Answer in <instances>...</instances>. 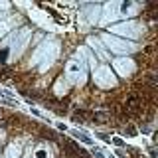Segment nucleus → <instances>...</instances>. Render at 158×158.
Here are the masks:
<instances>
[{"mask_svg": "<svg viewBox=\"0 0 158 158\" xmlns=\"http://www.w3.org/2000/svg\"><path fill=\"white\" fill-rule=\"evenodd\" d=\"M101 40L107 44V48L115 53H131V52H136V44L132 42H127V40H118L111 34H101Z\"/></svg>", "mask_w": 158, "mask_h": 158, "instance_id": "obj_4", "label": "nucleus"}, {"mask_svg": "<svg viewBox=\"0 0 158 158\" xmlns=\"http://www.w3.org/2000/svg\"><path fill=\"white\" fill-rule=\"evenodd\" d=\"M118 14H121V2H109V4H105V8H103V16H101L103 20L101 22L109 24V22H113V20H117Z\"/></svg>", "mask_w": 158, "mask_h": 158, "instance_id": "obj_7", "label": "nucleus"}, {"mask_svg": "<svg viewBox=\"0 0 158 158\" xmlns=\"http://www.w3.org/2000/svg\"><path fill=\"white\" fill-rule=\"evenodd\" d=\"M115 69L118 73H121L123 77H128V75H132V71H135V61L132 59H128V57H118V59H115Z\"/></svg>", "mask_w": 158, "mask_h": 158, "instance_id": "obj_8", "label": "nucleus"}, {"mask_svg": "<svg viewBox=\"0 0 158 158\" xmlns=\"http://www.w3.org/2000/svg\"><path fill=\"white\" fill-rule=\"evenodd\" d=\"M18 152H20V148L16 144H10L6 148V154H4V158H18Z\"/></svg>", "mask_w": 158, "mask_h": 158, "instance_id": "obj_11", "label": "nucleus"}, {"mask_svg": "<svg viewBox=\"0 0 158 158\" xmlns=\"http://www.w3.org/2000/svg\"><path fill=\"white\" fill-rule=\"evenodd\" d=\"M65 79L67 83H73V85H81V83H85L87 79V63L83 61V59L79 57H73L67 61L65 65Z\"/></svg>", "mask_w": 158, "mask_h": 158, "instance_id": "obj_3", "label": "nucleus"}, {"mask_svg": "<svg viewBox=\"0 0 158 158\" xmlns=\"http://www.w3.org/2000/svg\"><path fill=\"white\" fill-rule=\"evenodd\" d=\"M30 40H32V30L22 28V30H18V32L10 34V38L4 42L2 48L8 49V53H10V57H12V59H16V57H20L24 53V49H26Z\"/></svg>", "mask_w": 158, "mask_h": 158, "instance_id": "obj_2", "label": "nucleus"}, {"mask_svg": "<svg viewBox=\"0 0 158 158\" xmlns=\"http://www.w3.org/2000/svg\"><path fill=\"white\" fill-rule=\"evenodd\" d=\"M59 56V46L53 40H46L44 44H40L38 49L32 53L30 59V65H40V71H46L48 67L53 65V61Z\"/></svg>", "mask_w": 158, "mask_h": 158, "instance_id": "obj_1", "label": "nucleus"}, {"mask_svg": "<svg viewBox=\"0 0 158 158\" xmlns=\"http://www.w3.org/2000/svg\"><path fill=\"white\" fill-rule=\"evenodd\" d=\"M89 42H91L93 46H97V48H99V42H97L95 38H89ZM99 56H101V57H107V52H101V49H99Z\"/></svg>", "mask_w": 158, "mask_h": 158, "instance_id": "obj_12", "label": "nucleus"}, {"mask_svg": "<svg viewBox=\"0 0 158 158\" xmlns=\"http://www.w3.org/2000/svg\"><path fill=\"white\" fill-rule=\"evenodd\" d=\"M12 26H14V20H2V22H0V38L6 36Z\"/></svg>", "mask_w": 158, "mask_h": 158, "instance_id": "obj_10", "label": "nucleus"}, {"mask_svg": "<svg viewBox=\"0 0 158 158\" xmlns=\"http://www.w3.org/2000/svg\"><path fill=\"white\" fill-rule=\"evenodd\" d=\"M67 91H69V83L65 81V79H57L56 81V85H53V93H56V97H63V95H67Z\"/></svg>", "mask_w": 158, "mask_h": 158, "instance_id": "obj_9", "label": "nucleus"}, {"mask_svg": "<svg viewBox=\"0 0 158 158\" xmlns=\"http://www.w3.org/2000/svg\"><path fill=\"white\" fill-rule=\"evenodd\" d=\"M93 79H95V85L101 87V89H109L117 83V79H115V75H113V71H111L109 65L93 67Z\"/></svg>", "mask_w": 158, "mask_h": 158, "instance_id": "obj_5", "label": "nucleus"}, {"mask_svg": "<svg viewBox=\"0 0 158 158\" xmlns=\"http://www.w3.org/2000/svg\"><path fill=\"white\" fill-rule=\"evenodd\" d=\"M113 34H121V36H127V38H140L142 36V26L138 22H123V24H117V26L111 28Z\"/></svg>", "mask_w": 158, "mask_h": 158, "instance_id": "obj_6", "label": "nucleus"}]
</instances>
